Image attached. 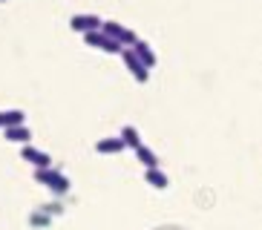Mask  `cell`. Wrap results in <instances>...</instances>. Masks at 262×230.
<instances>
[{
	"instance_id": "obj_6",
	"label": "cell",
	"mask_w": 262,
	"mask_h": 230,
	"mask_svg": "<svg viewBox=\"0 0 262 230\" xmlns=\"http://www.w3.org/2000/svg\"><path fill=\"white\" fill-rule=\"evenodd\" d=\"M101 23H104V20H101L98 15H72L70 17V29L86 35V32H98Z\"/></svg>"
},
{
	"instance_id": "obj_9",
	"label": "cell",
	"mask_w": 262,
	"mask_h": 230,
	"mask_svg": "<svg viewBox=\"0 0 262 230\" xmlns=\"http://www.w3.org/2000/svg\"><path fill=\"white\" fill-rule=\"evenodd\" d=\"M3 135H6V141H12V144H29L32 130L26 127V124H17V127H9V130H3Z\"/></svg>"
},
{
	"instance_id": "obj_3",
	"label": "cell",
	"mask_w": 262,
	"mask_h": 230,
	"mask_svg": "<svg viewBox=\"0 0 262 230\" xmlns=\"http://www.w3.org/2000/svg\"><path fill=\"white\" fill-rule=\"evenodd\" d=\"M84 40H86V46H93V49H101V52H110V55H121V49L124 46H118L113 38H107L104 32H86L84 35Z\"/></svg>"
},
{
	"instance_id": "obj_14",
	"label": "cell",
	"mask_w": 262,
	"mask_h": 230,
	"mask_svg": "<svg viewBox=\"0 0 262 230\" xmlns=\"http://www.w3.org/2000/svg\"><path fill=\"white\" fill-rule=\"evenodd\" d=\"M0 3H6V0H0Z\"/></svg>"
},
{
	"instance_id": "obj_2",
	"label": "cell",
	"mask_w": 262,
	"mask_h": 230,
	"mask_svg": "<svg viewBox=\"0 0 262 230\" xmlns=\"http://www.w3.org/2000/svg\"><path fill=\"white\" fill-rule=\"evenodd\" d=\"M35 181L43 184V187H49L52 193H67V190H70V178L63 176V173H58L55 167L35 170Z\"/></svg>"
},
{
	"instance_id": "obj_5",
	"label": "cell",
	"mask_w": 262,
	"mask_h": 230,
	"mask_svg": "<svg viewBox=\"0 0 262 230\" xmlns=\"http://www.w3.org/2000/svg\"><path fill=\"white\" fill-rule=\"evenodd\" d=\"M20 158L29 161L35 170L52 167V158H49V153H43V150H38V147H32V144H24V150H20Z\"/></svg>"
},
{
	"instance_id": "obj_4",
	"label": "cell",
	"mask_w": 262,
	"mask_h": 230,
	"mask_svg": "<svg viewBox=\"0 0 262 230\" xmlns=\"http://www.w3.org/2000/svg\"><path fill=\"white\" fill-rule=\"evenodd\" d=\"M121 61H124V66L130 69V75L139 81V84H147L150 81V69L144 66V63L133 55V49H121Z\"/></svg>"
},
{
	"instance_id": "obj_12",
	"label": "cell",
	"mask_w": 262,
	"mask_h": 230,
	"mask_svg": "<svg viewBox=\"0 0 262 230\" xmlns=\"http://www.w3.org/2000/svg\"><path fill=\"white\" fill-rule=\"evenodd\" d=\"M136 158L141 161V164H144V170H153V167H159V155L153 153V150H150V147H136Z\"/></svg>"
},
{
	"instance_id": "obj_8",
	"label": "cell",
	"mask_w": 262,
	"mask_h": 230,
	"mask_svg": "<svg viewBox=\"0 0 262 230\" xmlns=\"http://www.w3.org/2000/svg\"><path fill=\"white\" fill-rule=\"evenodd\" d=\"M17 124H26L24 109H0V130H9V127H17Z\"/></svg>"
},
{
	"instance_id": "obj_1",
	"label": "cell",
	"mask_w": 262,
	"mask_h": 230,
	"mask_svg": "<svg viewBox=\"0 0 262 230\" xmlns=\"http://www.w3.org/2000/svg\"><path fill=\"white\" fill-rule=\"evenodd\" d=\"M101 32H104L107 38H113L118 46H124V49H130V46L139 40V35H136V32L127 29V26H124V23H118V20H104V23H101Z\"/></svg>"
},
{
	"instance_id": "obj_10",
	"label": "cell",
	"mask_w": 262,
	"mask_h": 230,
	"mask_svg": "<svg viewBox=\"0 0 262 230\" xmlns=\"http://www.w3.org/2000/svg\"><path fill=\"white\" fill-rule=\"evenodd\" d=\"M121 150H124L121 138H101L98 144H95V153H101V155H118Z\"/></svg>"
},
{
	"instance_id": "obj_7",
	"label": "cell",
	"mask_w": 262,
	"mask_h": 230,
	"mask_svg": "<svg viewBox=\"0 0 262 230\" xmlns=\"http://www.w3.org/2000/svg\"><path fill=\"white\" fill-rule=\"evenodd\" d=\"M130 49H133V55H136V58H139V61L144 63L147 69H153V66H156V52L150 49V43H147V40H141V38H139L136 43L130 46Z\"/></svg>"
},
{
	"instance_id": "obj_13",
	"label": "cell",
	"mask_w": 262,
	"mask_h": 230,
	"mask_svg": "<svg viewBox=\"0 0 262 230\" xmlns=\"http://www.w3.org/2000/svg\"><path fill=\"white\" fill-rule=\"evenodd\" d=\"M124 141V147H130V150H136V147H141V132L133 127V124H127L121 130V135H118Z\"/></svg>"
},
{
	"instance_id": "obj_11",
	"label": "cell",
	"mask_w": 262,
	"mask_h": 230,
	"mask_svg": "<svg viewBox=\"0 0 262 230\" xmlns=\"http://www.w3.org/2000/svg\"><path fill=\"white\" fill-rule=\"evenodd\" d=\"M144 181L150 184V187H156V190H164V187L170 184V178L164 176L159 167H153V170H144Z\"/></svg>"
}]
</instances>
